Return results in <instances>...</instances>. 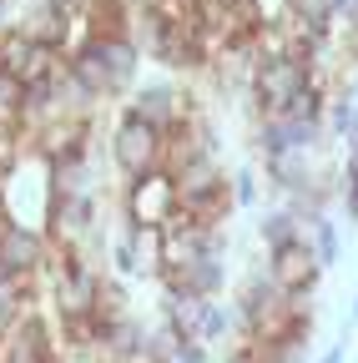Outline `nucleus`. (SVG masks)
Wrapping results in <instances>:
<instances>
[{
  "instance_id": "1",
  "label": "nucleus",
  "mask_w": 358,
  "mask_h": 363,
  "mask_svg": "<svg viewBox=\"0 0 358 363\" xmlns=\"http://www.w3.org/2000/svg\"><path fill=\"white\" fill-rule=\"evenodd\" d=\"M137 66H142V51H137L131 35H116V40L86 35L76 51H66V71L91 91L101 106L106 101H126V91L137 86Z\"/></svg>"
},
{
  "instance_id": "2",
  "label": "nucleus",
  "mask_w": 358,
  "mask_h": 363,
  "mask_svg": "<svg viewBox=\"0 0 358 363\" xmlns=\"http://www.w3.org/2000/svg\"><path fill=\"white\" fill-rule=\"evenodd\" d=\"M313 86V66L298 56H273V61H257L247 76V101L257 116H288V106Z\"/></svg>"
},
{
  "instance_id": "3",
  "label": "nucleus",
  "mask_w": 358,
  "mask_h": 363,
  "mask_svg": "<svg viewBox=\"0 0 358 363\" xmlns=\"http://www.w3.org/2000/svg\"><path fill=\"white\" fill-rule=\"evenodd\" d=\"M111 167L126 182H137L147 172H162V131L147 126V121H137L126 106H121V116L111 126Z\"/></svg>"
},
{
  "instance_id": "4",
  "label": "nucleus",
  "mask_w": 358,
  "mask_h": 363,
  "mask_svg": "<svg viewBox=\"0 0 358 363\" xmlns=\"http://www.w3.org/2000/svg\"><path fill=\"white\" fill-rule=\"evenodd\" d=\"M137 121L157 126V131H172L177 121H182L192 106H197V91L187 86H177V81H142V86H131L126 91V101H121Z\"/></svg>"
},
{
  "instance_id": "5",
  "label": "nucleus",
  "mask_w": 358,
  "mask_h": 363,
  "mask_svg": "<svg viewBox=\"0 0 358 363\" xmlns=\"http://www.w3.org/2000/svg\"><path fill=\"white\" fill-rule=\"evenodd\" d=\"M126 227H142V233H162V227L177 217V187L167 172H147L137 182H126Z\"/></svg>"
},
{
  "instance_id": "6",
  "label": "nucleus",
  "mask_w": 358,
  "mask_h": 363,
  "mask_svg": "<svg viewBox=\"0 0 358 363\" xmlns=\"http://www.w3.org/2000/svg\"><path fill=\"white\" fill-rule=\"evenodd\" d=\"M91 131H96V116H56V121H46V126L30 136V157L46 162V167L91 157V147H96Z\"/></svg>"
},
{
  "instance_id": "7",
  "label": "nucleus",
  "mask_w": 358,
  "mask_h": 363,
  "mask_svg": "<svg viewBox=\"0 0 358 363\" xmlns=\"http://www.w3.org/2000/svg\"><path fill=\"white\" fill-rule=\"evenodd\" d=\"M262 272L273 278L278 293L303 298V303H313V288H318V278H323V267H318V257H313L308 238H293V242L273 247V252H267V267H262Z\"/></svg>"
},
{
  "instance_id": "8",
  "label": "nucleus",
  "mask_w": 358,
  "mask_h": 363,
  "mask_svg": "<svg viewBox=\"0 0 358 363\" xmlns=\"http://www.w3.org/2000/svg\"><path fill=\"white\" fill-rule=\"evenodd\" d=\"M233 333H242V328H237V313H233V303H222V298H207V303H202V313H197L192 343H202V348H217L222 338H233Z\"/></svg>"
},
{
  "instance_id": "9",
  "label": "nucleus",
  "mask_w": 358,
  "mask_h": 363,
  "mask_svg": "<svg viewBox=\"0 0 358 363\" xmlns=\"http://www.w3.org/2000/svg\"><path fill=\"white\" fill-rule=\"evenodd\" d=\"M96 187H101V182L91 172V157L51 167V197H96Z\"/></svg>"
},
{
  "instance_id": "10",
  "label": "nucleus",
  "mask_w": 358,
  "mask_h": 363,
  "mask_svg": "<svg viewBox=\"0 0 358 363\" xmlns=\"http://www.w3.org/2000/svg\"><path fill=\"white\" fill-rule=\"evenodd\" d=\"M257 238H262V247H267V252H273V247H283V242L303 238V227H298V217L278 202V207H267V212L257 217Z\"/></svg>"
},
{
  "instance_id": "11",
  "label": "nucleus",
  "mask_w": 358,
  "mask_h": 363,
  "mask_svg": "<svg viewBox=\"0 0 358 363\" xmlns=\"http://www.w3.org/2000/svg\"><path fill=\"white\" fill-rule=\"evenodd\" d=\"M358 131V116H353V91H328V111H323V136H348Z\"/></svg>"
},
{
  "instance_id": "12",
  "label": "nucleus",
  "mask_w": 358,
  "mask_h": 363,
  "mask_svg": "<svg viewBox=\"0 0 358 363\" xmlns=\"http://www.w3.org/2000/svg\"><path fill=\"white\" fill-rule=\"evenodd\" d=\"M303 238H308V247H313V257H318V267H323V272H328V267H338V227H333V217L313 222Z\"/></svg>"
},
{
  "instance_id": "13",
  "label": "nucleus",
  "mask_w": 358,
  "mask_h": 363,
  "mask_svg": "<svg viewBox=\"0 0 358 363\" xmlns=\"http://www.w3.org/2000/svg\"><path fill=\"white\" fill-rule=\"evenodd\" d=\"M30 157V142H26V131L16 121H0V177H11L21 162Z\"/></svg>"
},
{
  "instance_id": "14",
  "label": "nucleus",
  "mask_w": 358,
  "mask_h": 363,
  "mask_svg": "<svg viewBox=\"0 0 358 363\" xmlns=\"http://www.w3.org/2000/svg\"><path fill=\"white\" fill-rule=\"evenodd\" d=\"M21 106H26V86L11 71H0V121H16L21 126Z\"/></svg>"
},
{
  "instance_id": "15",
  "label": "nucleus",
  "mask_w": 358,
  "mask_h": 363,
  "mask_svg": "<svg viewBox=\"0 0 358 363\" xmlns=\"http://www.w3.org/2000/svg\"><path fill=\"white\" fill-rule=\"evenodd\" d=\"M228 187H233V207H257V172L252 167H242V172H233L228 177Z\"/></svg>"
},
{
  "instance_id": "16",
  "label": "nucleus",
  "mask_w": 358,
  "mask_h": 363,
  "mask_svg": "<svg viewBox=\"0 0 358 363\" xmlns=\"http://www.w3.org/2000/svg\"><path fill=\"white\" fill-rule=\"evenodd\" d=\"M111 267H116V278H121V283H126V278H142V262H137V252H131L126 233H121L116 247H111Z\"/></svg>"
},
{
  "instance_id": "17",
  "label": "nucleus",
  "mask_w": 358,
  "mask_h": 363,
  "mask_svg": "<svg viewBox=\"0 0 358 363\" xmlns=\"http://www.w3.org/2000/svg\"><path fill=\"white\" fill-rule=\"evenodd\" d=\"M172 363H217V353H212V348H202V343H177Z\"/></svg>"
},
{
  "instance_id": "18",
  "label": "nucleus",
  "mask_w": 358,
  "mask_h": 363,
  "mask_svg": "<svg viewBox=\"0 0 358 363\" xmlns=\"http://www.w3.org/2000/svg\"><path fill=\"white\" fill-rule=\"evenodd\" d=\"M338 197H343V212H348V222H358V182H338Z\"/></svg>"
},
{
  "instance_id": "19",
  "label": "nucleus",
  "mask_w": 358,
  "mask_h": 363,
  "mask_svg": "<svg viewBox=\"0 0 358 363\" xmlns=\"http://www.w3.org/2000/svg\"><path fill=\"white\" fill-rule=\"evenodd\" d=\"M343 177H348V182H358V131L343 142Z\"/></svg>"
},
{
  "instance_id": "20",
  "label": "nucleus",
  "mask_w": 358,
  "mask_h": 363,
  "mask_svg": "<svg viewBox=\"0 0 358 363\" xmlns=\"http://www.w3.org/2000/svg\"><path fill=\"white\" fill-rule=\"evenodd\" d=\"M343 353H348V338H343V343H333V348H328L318 363H343Z\"/></svg>"
},
{
  "instance_id": "21",
  "label": "nucleus",
  "mask_w": 358,
  "mask_h": 363,
  "mask_svg": "<svg viewBox=\"0 0 358 363\" xmlns=\"http://www.w3.org/2000/svg\"><path fill=\"white\" fill-rule=\"evenodd\" d=\"M11 227H16V222H11V212H6V202H0V238H6V233H11Z\"/></svg>"
}]
</instances>
